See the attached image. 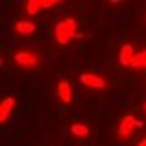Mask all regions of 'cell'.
Returning a JSON list of instances; mask_svg holds the SVG:
<instances>
[{"mask_svg":"<svg viewBox=\"0 0 146 146\" xmlns=\"http://www.w3.org/2000/svg\"><path fill=\"white\" fill-rule=\"evenodd\" d=\"M77 36V22L75 18H64L55 27V38L60 46H66L70 38Z\"/></svg>","mask_w":146,"mask_h":146,"instance_id":"obj_1","label":"cell"},{"mask_svg":"<svg viewBox=\"0 0 146 146\" xmlns=\"http://www.w3.org/2000/svg\"><path fill=\"white\" fill-rule=\"evenodd\" d=\"M141 126V122L137 121L133 115H124L121 121V124H119V130H117V135L121 137V139H126V137L131 135V131H133V128Z\"/></svg>","mask_w":146,"mask_h":146,"instance_id":"obj_2","label":"cell"},{"mask_svg":"<svg viewBox=\"0 0 146 146\" xmlns=\"http://www.w3.org/2000/svg\"><path fill=\"white\" fill-rule=\"evenodd\" d=\"M80 82L84 86H88V88H91V90H106V79L95 75V73H82Z\"/></svg>","mask_w":146,"mask_h":146,"instance_id":"obj_3","label":"cell"},{"mask_svg":"<svg viewBox=\"0 0 146 146\" xmlns=\"http://www.w3.org/2000/svg\"><path fill=\"white\" fill-rule=\"evenodd\" d=\"M15 62L20 64V66H26V68H35L38 64V57L33 51H18L15 55Z\"/></svg>","mask_w":146,"mask_h":146,"instance_id":"obj_4","label":"cell"},{"mask_svg":"<svg viewBox=\"0 0 146 146\" xmlns=\"http://www.w3.org/2000/svg\"><path fill=\"white\" fill-rule=\"evenodd\" d=\"M57 97L62 100V104H70L71 99H73V90H71V84L68 82L66 79L60 80L57 84Z\"/></svg>","mask_w":146,"mask_h":146,"instance_id":"obj_5","label":"cell"},{"mask_svg":"<svg viewBox=\"0 0 146 146\" xmlns=\"http://www.w3.org/2000/svg\"><path fill=\"white\" fill-rule=\"evenodd\" d=\"M135 51H133V46L131 44H124L121 48V51H119V58H121V64L122 66H131V60H133L135 57Z\"/></svg>","mask_w":146,"mask_h":146,"instance_id":"obj_6","label":"cell"},{"mask_svg":"<svg viewBox=\"0 0 146 146\" xmlns=\"http://www.w3.org/2000/svg\"><path fill=\"white\" fill-rule=\"evenodd\" d=\"M15 97H6L2 100V104H0V122H6L9 113H11V110L15 108Z\"/></svg>","mask_w":146,"mask_h":146,"instance_id":"obj_7","label":"cell"},{"mask_svg":"<svg viewBox=\"0 0 146 146\" xmlns=\"http://www.w3.org/2000/svg\"><path fill=\"white\" fill-rule=\"evenodd\" d=\"M15 31L20 35H31L35 31V24L29 20H18L15 24Z\"/></svg>","mask_w":146,"mask_h":146,"instance_id":"obj_8","label":"cell"},{"mask_svg":"<svg viewBox=\"0 0 146 146\" xmlns=\"http://www.w3.org/2000/svg\"><path fill=\"white\" fill-rule=\"evenodd\" d=\"M71 133L75 137H88L90 135V128L86 124H80V122H73L71 124Z\"/></svg>","mask_w":146,"mask_h":146,"instance_id":"obj_9","label":"cell"},{"mask_svg":"<svg viewBox=\"0 0 146 146\" xmlns=\"http://www.w3.org/2000/svg\"><path fill=\"white\" fill-rule=\"evenodd\" d=\"M131 68H146V49L141 53H137L131 60Z\"/></svg>","mask_w":146,"mask_h":146,"instance_id":"obj_10","label":"cell"},{"mask_svg":"<svg viewBox=\"0 0 146 146\" xmlns=\"http://www.w3.org/2000/svg\"><path fill=\"white\" fill-rule=\"evenodd\" d=\"M38 9H40V2H38V0H29V2L26 4L27 15H36V13H38Z\"/></svg>","mask_w":146,"mask_h":146,"instance_id":"obj_11","label":"cell"},{"mask_svg":"<svg viewBox=\"0 0 146 146\" xmlns=\"http://www.w3.org/2000/svg\"><path fill=\"white\" fill-rule=\"evenodd\" d=\"M139 146H146V139H143V141H141V143H139Z\"/></svg>","mask_w":146,"mask_h":146,"instance_id":"obj_12","label":"cell"},{"mask_svg":"<svg viewBox=\"0 0 146 146\" xmlns=\"http://www.w3.org/2000/svg\"><path fill=\"white\" fill-rule=\"evenodd\" d=\"M143 108H144V111H146V102H144V106H143Z\"/></svg>","mask_w":146,"mask_h":146,"instance_id":"obj_13","label":"cell"}]
</instances>
